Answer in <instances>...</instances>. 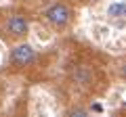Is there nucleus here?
<instances>
[{
    "label": "nucleus",
    "instance_id": "9",
    "mask_svg": "<svg viewBox=\"0 0 126 117\" xmlns=\"http://www.w3.org/2000/svg\"><path fill=\"white\" fill-rule=\"evenodd\" d=\"M93 111H94V113H103V105L94 103V105H93Z\"/></svg>",
    "mask_w": 126,
    "mask_h": 117
},
{
    "label": "nucleus",
    "instance_id": "2",
    "mask_svg": "<svg viewBox=\"0 0 126 117\" xmlns=\"http://www.w3.org/2000/svg\"><path fill=\"white\" fill-rule=\"evenodd\" d=\"M11 61L17 67H27V65H32L36 61V50L30 44H17L11 50Z\"/></svg>",
    "mask_w": 126,
    "mask_h": 117
},
{
    "label": "nucleus",
    "instance_id": "10",
    "mask_svg": "<svg viewBox=\"0 0 126 117\" xmlns=\"http://www.w3.org/2000/svg\"><path fill=\"white\" fill-rule=\"evenodd\" d=\"M88 2H99V0H88Z\"/></svg>",
    "mask_w": 126,
    "mask_h": 117
},
{
    "label": "nucleus",
    "instance_id": "8",
    "mask_svg": "<svg viewBox=\"0 0 126 117\" xmlns=\"http://www.w3.org/2000/svg\"><path fill=\"white\" fill-rule=\"evenodd\" d=\"M118 73H120V77H122V80H126V61L120 65V67H118Z\"/></svg>",
    "mask_w": 126,
    "mask_h": 117
},
{
    "label": "nucleus",
    "instance_id": "1",
    "mask_svg": "<svg viewBox=\"0 0 126 117\" xmlns=\"http://www.w3.org/2000/svg\"><path fill=\"white\" fill-rule=\"evenodd\" d=\"M44 17H46V21H48L50 25H55V27L61 29V27H67L69 23H72L74 11L69 9L67 4H63V2H55V4H50L48 9H46Z\"/></svg>",
    "mask_w": 126,
    "mask_h": 117
},
{
    "label": "nucleus",
    "instance_id": "3",
    "mask_svg": "<svg viewBox=\"0 0 126 117\" xmlns=\"http://www.w3.org/2000/svg\"><path fill=\"white\" fill-rule=\"evenodd\" d=\"M4 29L11 38H23L30 32V23H27V19L23 15H11L4 23Z\"/></svg>",
    "mask_w": 126,
    "mask_h": 117
},
{
    "label": "nucleus",
    "instance_id": "7",
    "mask_svg": "<svg viewBox=\"0 0 126 117\" xmlns=\"http://www.w3.org/2000/svg\"><path fill=\"white\" fill-rule=\"evenodd\" d=\"M93 36L97 38V40H105V38L109 36V27L107 25H94L93 27Z\"/></svg>",
    "mask_w": 126,
    "mask_h": 117
},
{
    "label": "nucleus",
    "instance_id": "4",
    "mask_svg": "<svg viewBox=\"0 0 126 117\" xmlns=\"http://www.w3.org/2000/svg\"><path fill=\"white\" fill-rule=\"evenodd\" d=\"M107 17H111V19L126 17V0H111L107 6Z\"/></svg>",
    "mask_w": 126,
    "mask_h": 117
},
{
    "label": "nucleus",
    "instance_id": "5",
    "mask_svg": "<svg viewBox=\"0 0 126 117\" xmlns=\"http://www.w3.org/2000/svg\"><path fill=\"white\" fill-rule=\"evenodd\" d=\"M74 77H76V82H78V84H82V86H86V84L93 82V73H90L88 67H78Z\"/></svg>",
    "mask_w": 126,
    "mask_h": 117
},
{
    "label": "nucleus",
    "instance_id": "6",
    "mask_svg": "<svg viewBox=\"0 0 126 117\" xmlns=\"http://www.w3.org/2000/svg\"><path fill=\"white\" fill-rule=\"evenodd\" d=\"M65 117H90V111H86L84 107H72L65 111Z\"/></svg>",
    "mask_w": 126,
    "mask_h": 117
}]
</instances>
